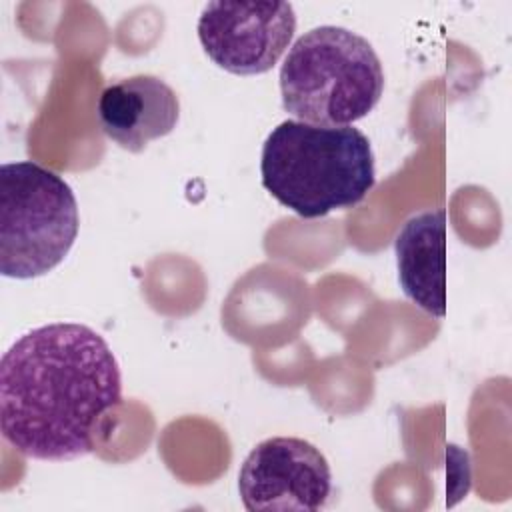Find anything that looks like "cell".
Wrapping results in <instances>:
<instances>
[{
	"instance_id": "cell-1",
	"label": "cell",
	"mask_w": 512,
	"mask_h": 512,
	"mask_svg": "<svg viewBox=\"0 0 512 512\" xmlns=\"http://www.w3.org/2000/svg\"><path fill=\"white\" fill-rule=\"evenodd\" d=\"M120 400L118 360L86 324L32 328L0 360V430L26 458L64 462L90 454L100 418Z\"/></svg>"
},
{
	"instance_id": "cell-2",
	"label": "cell",
	"mask_w": 512,
	"mask_h": 512,
	"mask_svg": "<svg viewBox=\"0 0 512 512\" xmlns=\"http://www.w3.org/2000/svg\"><path fill=\"white\" fill-rule=\"evenodd\" d=\"M262 186L302 218L352 208L376 184L374 152L354 126L284 120L266 136L260 154Z\"/></svg>"
},
{
	"instance_id": "cell-3",
	"label": "cell",
	"mask_w": 512,
	"mask_h": 512,
	"mask_svg": "<svg viewBox=\"0 0 512 512\" xmlns=\"http://www.w3.org/2000/svg\"><path fill=\"white\" fill-rule=\"evenodd\" d=\"M282 108L300 122L352 126L380 102L382 62L372 44L344 28L304 32L280 66Z\"/></svg>"
},
{
	"instance_id": "cell-4",
	"label": "cell",
	"mask_w": 512,
	"mask_h": 512,
	"mask_svg": "<svg viewBox=\"0 0 512 512\" xmlns=\"http://www.w3.org/2000/svg\"><path fill=\"white\" fill-rule=\"evenodd\" d=\"M78 226V202L62 176L32 160L0 166L2 276L48 274L70 252Z\"/></svg>"
},
{
	"instance_id": "cell-5",
	"label": "cell",
	"mask_w": 512,
	"mask_h": 512,
	"mask_svg": "<svg viewBox=\"0 0 512 512\" xmlns=\"http://www.w3.org/2000/svg\"><path fill=\"white\" fill-rule=\"evenodd\" d=\"M238 492L248 512H316L330 500L332 470L320 448L308 440L274 436L244 458Z\"/></svg>"
},
{
	"instance_id": "cell-6",
	"label": "cell",
	"mask_w": 512,
	"mask_h": 512,
	"mask_svg": "<svg viewBox=\"0 0 512 512\" xmlns=\"http://www.w3.org/2000/svg\"><path fill=\"white\" fill-rule=\"evenodd\" d=\"M198 40L222 70L254 76L272 70L296 32L290 2H208L198 18Z\"/></svg>"
},
{
	"instance_id": "cell-7",
	"label": "cell",
	"mask_w": 512,
	"mask_h": 512,
	"mask_svg": "<svg viewBox=\"0 0 512 512\" xmlns=\"http://www.w3.org/2000/svg\"><path fill=\"white\" fill-rule=\"evenodd\" d=\"M96 114L110 140L128 152H142L152 140L176 128L180 100L164 80L138 74L104 88Z\"/></svg>"
},
{
	"instance_id": "cell-8",
	"label": "cell",
	"mask_w": 512,
	"mask_h": 512,
	"mask_svg": "<svg viewBox=\"0 0 512 512\" xmlns=\"http://www.w3.org/2000/svg\"><path fill=\"white\" fill-rule=\"evenodd\" d=\"M394 254L406 298L430 316L446 314V210H426L404 222Z\"/></svg>"
}]
</instances>
